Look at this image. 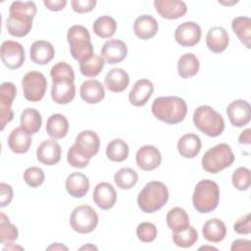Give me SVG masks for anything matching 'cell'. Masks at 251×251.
<instances>
[{
  "mask_svg": "<svg viewBox=\"0 0 251 251\" xmlns=\"http://www.w3.org/2000/svg\"><path fill=\"white\" fill-rule=\"evenodd\" d=\"M52 78L51 98L60 105L69 104L75 95V73L71 65L66 62H58L50 71Z\"/></svg>",
  "mask_w": 251,
  "mask_h": 251,
  "instance_id": "6da1fadb",
  "label": "cell"
},
{
  "mask_svg": "<svg viewBox=\"0 0 251 251\" xmlns=\"http://www.w3.org/2000/svg\"><path fill=\"white\" fill-rule=\"evenodd\" d=\"M151 110L157 120L169 125H176L184 120L187 114V105L178 96H162L153 101Z\"/></svg>",
  "mask_w": 251,
  "mask_h": 251,
  "instance_id": "7a4b0ae2",
  "label": "cell"
},
{
  "mask_svg": "<svg viewBox=\"0 0 251 251\" xmlns=\"http://www.w3.org/2000/svg\"><path fill=\"white\" fill-rule=\"evenodd\" d=\"M169 200V190L161 181L148 182L137 196L139 209L147 214H152L162 209Z\"/></svg>",
  "mask_w": 251,
  "mask_h": 251,
  "instance_id": "3957f363",
  "label": "cell"
},
{
  "mask_svg": "<svg viewBox=\"0 0 251 251\" xmlns=\"http://www.w3.org/2000/svg\"><path fill=\"white\" fill-rule=\"evenodd\" d=\"M220 201V187L211 179L200 180L192 194V204L199 213L206 214L214 211Z\"/></svg>",
  "mask_w": 251,
  "mask_h": 251,
  "instance_id": "277c9868",
  "label": "cell"
},
{
  "mask_svg": "<svg viewBox=\"0 0 251 251\" xmlns=\"http://www.w3.org/2000/svg\"><path fill=\"white\" fill-rule=\"evenodd\" d=\"M193 123L201 132L210 137L221 135L225 129V120L223 116L208 105H202L195 109L193 113Z\"/></svg>",
  "mask_w": 251,
  "mask_h": 251,
  "instance_id": "5b68a950",
  "label": "cell"
},
{
  "mask_svg": "<svg viewBox=\"0 0 251 251\" xmlns=\"http://www.w3.org/2000/svg\"><path fill=\"white\" fill-rule=\"evenodd\" d=\"M234 162V154L226 143H219L208 149L202 157V168L210 174H218Z\"/></svg>",
  "mask_w": 251,
  "mask_h": 251,
  "instance_id": "8992f818",
  "label": "cell"
},
{
  "mask_svg": "<svg viewBox=\"0 0 251 251\" xmlns=\"http://www.w3.org/2000/svg\"><path fill=\"white\" fill-rule=\"evenodd\" d=\"M72 57L78 62L93 54V45L88 30L80 25L71 26L67 33Z\"/></svg>",
  "mask_w": 251,
  "mask_h": 251,
  "instance_id": "52a82bcc",
  "label": "cell"
},
{
  "mask_svg": "<svg viewBox=\"0 0 251 251\" xmlns=\"http://www.w3.org/2000/svg\"><path fill=\"white\" fill-rule=\"evenodd\" d=\"M98 215L89 205H79L75 207L70 216L71 227L78 233H89L98 225Z\"/></svg>",
  "mask_w": 251,
  "mask_h": 251,
  "instance_id": "ba28073f",
  "label": "cell"
},
{
  "mask_svg": "<svg viewBox=\"0 0 251 251\" xmlns=\"http://www.w3.org/2000/svg\"><path fill=\"white\" fill-rule=\"evenodd\" d=\"M22 87L24 96L27 101L38 102L42 100L45 95L47 80L42 73L31 71L24 75Z\"/></svg>",
  "mask_w": 251,
  "mask_h": 251,
  "instance_id": "9c48e42d",
  "label": "cell"
},
{
  "mask_svg": "<svg viewBox=\"0 0 251 251\" xmlns=\"http://www.w3.org/2000/svg\"><path fill=\"white\" fill-rule=\"evenodd\" d=\"M0 54L2 63L10 70L21 68L25 60V53L23 45L13 40H6L2 43Z\"/></svg>",
  "mask_w": 251,
  "mask_h": 251,
  "instance_id": "30bf717a",
  "label": "cell"
},
{
  "mask_svg": "<svg viewBox=\"0 0 251 251\" xmlns=\"http://www.w3.org/2000/svg\"><path fill=\"white\" fill-rule=\"evenodd\" d=\"M201 27L194 22H184L180 24L175 31L176 41L183 47L196 45L201 38Z\"/></svg>",
  "mask_w": 251,
  "mask_h": 251,
  "instance_id": "8fae6325",
  "label": "cell"
},
{
  "mask_svg": "<svg viewBox=\"0 0 251 251\" xmlns=\"http://www.w3.org/2000/svg\"><path fill=\"white\" fill-rule=\"evenodd\" d=\"M226 115L230 124L236 127H242L250 122L251 107L250 104L242 99H237L228 104Z\"/></svg>",
  "mask_w": 251,
  "mask_h": 251,
  "instance_id": "7c38bea8",
  "label": "cell"
},
{
  "mask_svg": "<svg viewBox=\"0 0 251 251\" xmlns=\"http://www.w3.org/2000/svg\"><path fill=\"white\" fill-rule=\"evenodd\" d=\"M74 145L80 154L91 159L99 151L100 138L93 130H82L77 134Z\"/></svg>",
  "mask_w": 251,
  "mask_h": 251,
  "instance_id": "4fadbf2b",
  "label": "cell"
},
{
  "mask_svg": "<svg viewBox=\"0 0 251 251\" xmlns=\"http://www.w3.org/2000/svg\"><path fill=\"white\" fill-rule=\"evenodd\" d=\"M100 54L105 62L115 65L125 60L127 55V46L123 40L109 39L103 44Z\"/></svg>",
  "mask_w": 251,
  "mask_h": 251,
  "instance_id": "5bb4252c",
  "label": "cell"
},
{
  "mask_svg": "<svg viewBox=\"0 0 251 251\" xmlns=\"http://www.w3.org/2000/svg\"><path fill=\"white\" fill-rule=\"evenodd\" d=\"M135 160L139 169L149 172L157 169L160 166L162 156L160 151L155 146L144 145L137 150Z\"/></svg>",
  "mask_w": 251,
  "mask_h": 251,
  "instance_id": "9a60e30c",
  "label": "cell"
},
{
  "mask_svg": "<svg viewBox=\"0 0 251 251\" xmlns=\"http://www.w3.org/2000/svg\"><path fill=\"white\" fill-rule=\"evenodd\" d=\"M62 149L56 139L42 141L36 150L37 160L46 166H53L60 162Z\"/></svg>",
  "mask_w": 251,
  "mask_h": 251,
  "instance_id": "2e32d148",
  "label": "cell"
},
{
  "mask_svg": "<svg viewBox=\"0 0 251 251\" xmlns=\"http://www.w3.org/2000/svg\"><path fill=\"white\" fill-rule=\"evenodd\" d=\"M154 7L159 15L167 20L181 18L187 12L186 4L180 0H155Z\"/></svg>",
  "mask_w": 251,
  "mask_h": 251,
  "instance_id": "e0dca14e",
  "label": "cell"
},
{
  "mask_svg": "<svg viewBox=\"0 0 251 251\" xmlns=\"http://www.w3.org/2000/svg\"><path fill=\"white\" fill-rule=\"evenodd\" d=\"M94 203L102 210L111 209L117 201V192L109 182H99L93 190Z\"/></svg>",
  "mask_w": 251,
  "mask_h": 251,
  "instance_id": "ac0fdd59",
  "label": "cell"
},
{
  "mask_svg": "<svg viewBox=\"0 0 251 251\" xmlns=\"http://www.w3.org/2000/svg\"><path fill=\"white\" fill-rule=\"evenodd\" d=\"M154 91V85L149 79H139L137 80L130 92L128 93V100L131 105L135 107L144 106Z\"/></svg>",
  "mask_w": 251,
  "mask_h": 251,
  "instance_id": "d6986e66",
  "label": "cell"
},
{
  "mask_svg": "<svg viewBox=\"0 0 251 251\" xmlns=\"http://www.w3.org/2000/svg\"><path fill=\"white\" fill-rule=\"evenodd\" d=\"M159 25L157 20L150 15H142L135 19L133 24L134 34L142 39L147 40L154 37L158 32Z\"/></svg>",
  "mask_w": 251,
  "mask_h": 251,
  "instance_id": "ffe728a7",
  "label": "cell"
},
{
  "mask_svg": "<svg viewBox=\"0 0 251 251\" xmlns=\"http://www.w3.org/2000/svg\"><path fill=\"white\" fill-rule=\"evenodd\" d=\"M229 43L227 31L222 26L211 27L206 35V44L210 51L219 54L224 52Z\"/></svg>",
  "mask_w": 251,
  "mask_h": 251,
  "instance_id": "44dd1931",
  "label": "cell"
},
{
  "mask_svg": "<svg viewBox=\"0 0 251 251\" xmlns=\"http://www.w3.org/2000/svg\"><path fill=\"white\" fill-rule=\"evenodd\" d=\"M81 99L88 104H97L105 97V89L97 79H87L82 82L79 88Z\"/></svg>",
  "mask_w": 251,
  "mask_h": 251,
  "instance_id": "7402d4cb",
  "label": "cell"
},
{
  "mask_svg": "<svg viewBox=\"0 0 251 251\" xmlns=\"http://www.w3.org/2000/svg\"><path fill=\"white\" fill-rule=\"evenodd\" d=\"M30 59L37 65L48 64L55 55V49L53 45L46 40L34 41L29 49Z\"/></svg>",
  "mask_w": 251,
  "mask_h": 251,
  "instance_id": "603a6c76",
  "label": "cell"
},
{
  "mask_svg": "<svg viewBox=\"0 0 251 251\" xmlns=\"http://www.w3.org/2000/svg\"><path fill=\"white\" fill-rule=\"evenodd\" d=\"M65 185L67 192L75 198L83 197L89 190V180L87 176L78 172L72 173L67 177Z\"/></svg>",
  "mask_w": 251,
  "mask_h": 251,
  "instance_id": "cb8c5ba5",
  "label": "cell"
},
{
  "mask_svg": "<svg viewBox=\"0 0 251 251\" xmlns=\"http://www.w3.org/2000/svg\"><path fill=\"white\" fill-rule=\"evenodd\" d=\"M105 86L108 90L119 93L126 90L129 83V76L126 71L121 68L110 70L105 75Z\"/></svg>",
  "mask_w": 251,
  "mask_h": 251,
  "instance_id": "d4e9b609",
  "label": "cell"
},
{
  "mask_svg": "<svg viewBox=\"0 0 251 251\" xmlns=\"http://www.w3.org/2000/svg\"><path fill=\"white\" fill-rule=\"evenodd\" d=\"M202 147L200 137L195 133H186L182 135L177 141V151L180 156L192 159L195 158Z\"/></svg>",
  "mask_w": 251,
  "mask_h": 251,
  "instance_id": "484cf974",
  "label": "cell"
},
{
  "mask_svg": "<svg viewBox=\"0 0 251 251\" xmlns=\"http://www.w3.org/2000/svg\"><path fill=\"white\" fill-rule=\"evenodd\" d=\"M31 136L22 127L13 129L8 137V146L16 154H24L28 151L31 145Z\"/></svg>",
  "mask_w": 251,
  "mask_h": 251,
  "instance_id": "4316f807",
  "label": "cell"
},
{
  "mask_svg": "<svg viewBox=\"0 0 251 251\" xmlns=\"http://www.w3.org/2000/svg\"><path fill=\"white\" fill-rule=\"evenodd\" d=\"M36 12L37 8L34 2L15 1L10 5L9 17L25 22H32L36 15Z\"/></svg>",
  "mask_w": 251,
  "mask_h": 251,
  "instance_id": "83f0119b",
  "label": "cell"
},
{
  "mask_svg": "<svg viewBox=\"0 0 251 251\" xmlns=\"http://www.w3.org/2000/svg\"><path fill=\"white\" fill-rule=\"evenodd\" d=\"M202 234L204 238L210 242H221L225 239L226 234V225L222 220L217 218L208 220L202 227Z\"/></svg>",
  "mask_w": 251,
  "mask_h": 251,
  "instance_id": "f1b7e54d",
  "label": "cell"
},
{
  "mask_svg": "<svg viewBox=\"0 0 251 251\" xmlns=\"http://www.w3.org/2000/svg\"><path fill=\"white\" fill-rule=\"evenodd\" d=\"M69 122L67 118L61 114L51 115L46 123V131L52 139H61L65 137L69 131Z\"/></svg>",
  "mask_w": 251,
  "mask_h": 251,
  "instance_id": "f546056e",
  "label": "cell"
},
{
  "mask_svg": "<svg viewBox=\"0 0 251 251\" xmlns=\"http://www.w3.org/2000/svg\"><path fill=\"white\" fill-rule=\"evenodd\" d=\"M20 123L21 127L25 131H26L29 134H34L41 127L42 118L40 113L36 109L26 108L21 114Z\"/></svg>",
  "mask_w": 251,
  "mask_h": 251,
  "instance_id": "4dcf8cb0",
  "label": "cell"
},
{
  "mask_svg": "<svg viewBox=\"0 0 251 251\" xmlns=\"http://www.w3.org/2000/svg\"><path fill=\"white\" fill-rule=\"evenodd\" d=\"M166 222L169 228L174 232L183 230L190 226L187 213L180 207H175L171 209L167 213Z\"/></svg>",
  "mask_w": 251,
  "mask_h": 251,
  "instance_id": "1f68e13d",
  "label": "cell"
},
{
  "mask_svg": "<svg viewBox=\"0 0 251 251\" xmlns=\"http://www.w3.org/2000/svg\"><path fill=\"white\" fill-rule=\"evenodd\" d=\"M200 63L196 55L193 53H185L178 59L177 73L182 78L194 76L199 71Z\"/></svg>",
  "mask_w": 251,
  "mask_h": 251,
  "instance_id": "d6a6232c",
  "label": "cell"
},
{
  "mask_svg": "<svg viewBox=\"0 0 251 251\" xmlns=\"http://www.w3.org/2000/svg\"><path fill=\"white\" fill-rule=\"evenodd\" d=\"M231 27L238 39L250 48L251 41V20L248 17H236L231 22Z\"/></svg>",
  "mask_w": 251,
  "mask_h": 251,
  "instance_id": "836d02e7",
  "label": "cell"
},
{
  "mask_svg": "<svg viewBox=\"0 0 251 251\" xmlns=\"http://www.w3.org/2000/svg\"><path fill=\"white\" fill-rule=\"evenodd\" d=\"M104 64V59L101 56L95 55L93 53L87 58L79 61V71L84 76L94 77L102 72Z\"/></svg>",
  "mask_w": 251,
  "mask_h": 251,
  "instance_id": "e575fe53",
  "label": "cell"
},
{
  "mask_svg": "<svg viewBox=\"0 0 251 251\" xmlns=\"http://www.w3.org/2000/svg\"><path fill=\"white\" fill-rule=\"evenodd\" d=\"M93 32L101 38L112 37L117 30V23L110 16H101L92 25Z\"/></svg>",
  "mask_w": 251,
  "mask_h": 251,
  "instance_id": "d590c367",
  "label": "cell"
},
{
  "mask_svg": "<svg viewBox=\"0 0 251 251\" xmlns=\"http://www.w3.org/2000/svg\"><path fill=\"white\" fill-rule=\"evenodd\" d=\"M129 148L128 145L120 138H115L111 140L106 148V155L109 160L113 162H123L128 157Z\"/></svg>",
  "mask_w": 251,
  "mask_h": 251,
  "instance_id": "8d00e7d4",
  "label": "cell"
},
{
  "mask_svg": "<svg viewBox=\"0 0 251 251\" xmlns=\"http://www.w3.org/2000/svg\"><path fill=\"white\" fill-rule=\"evenodd\" d=\"M19 235L18 228L13 225L9 218L4 214H0V242L4 245H11L17 240Z\"/></svg>",
  "mask_w": 251,
  "mask_h": 251,
  "instance_id": "74e56055",
  "label": "cell"
},
{
  "mask_svg": "<svg viewBox=\"0 0 251 251\" xmlns=\"http://www.w3.org/2000/svg\"><path fill=\"white\" fill-rule=\"evenodd\" d=\"M138 180L137 173L131 168H122L114 176L116 185L124 190L132 188Z\"/></svg>",
  "mask_w": 251,
  "mask_h": 251,
  "instance_id": "f35d334b",
  "label": "cell"
},
{
  "mask_svg": "<svg viewBox=\"0 0 251 251\" xmlns=\"http://www.w3.org/2000/svg\"><path fill=\"white\" fill-rule=\"evenodd\" d=\"M198 240V232L197 230L189 226L183 230L173 232V241L174 243L181 248H188L194 245Z\"/></svg>",
  "mask_w": 251,
  "mask_h": 251,
  "instance_id": "ab89813d",
  "label": "cell"
},
{
  "mask_svg": "<svg viewBox=\"0 0 251 251\" xmlns=\"http://www.w3.org/2000/svg\"><path fill=\"white\" fill-rule=\"evenodd\" d=\"M32 27V22H25L9 17L6 20V28L12 36L24 37L27 35Z\"/></svg>",
  "mask_w": 251,
  "mask_h": 251,
  "instance_id": "60d3db41",
  "label": "cell"
},
{
  "mask_svg": "<svg viewBox=\"0 0 251 251\" xmlns=\"http://www.w3.org/2000/svg\"><path fill=\"white\" fill-rule=\"evenodd\" d=\"M231 181L236 189L240 191L247 190L250 186V170L245 167L237 168L232 174Z\"/></svg>",
  "mask_w": 251,
  "mask_h": 251,
  "instance_id": "b9f144b4",
  "label": "cell"
},
{
  "mask_svg": "<svg viewBox=\"0 0 251 251\" xmlns=\"http://www.w3.org/2000/svg\"><path fill=\"white\" fill-rule=\"evenodd\" d=\"M157 233L158 230L156 226L149 222H143L136 227V235L141 242L149 243L154 241L157 237Z\"/></svg>",
  "mask_w": 251,
  "mask_h": 251,
  "instance_id": "7bdbcfd3",
  "label": "cell"
},
{
  "mask_svg": "<svg viewBox=\"0 0 251 251\" xmlns=\"http://www.w3.org/2000/svg\"><path fill=\"white\" fill-rule=\"evenodd\" d=\"M45 179L44 172L38 167H29L24 173V180L30 187L40 186Z\"/></svg>",
  "mask_w": 251,
  "mask_h": 251,
  "instance_id": "ee69618b",
  "label": "cell"
},
{
  "mask_svg": "<svg viewBox=\"0 0 251 251\" xmlns=\"http://www.w3.org/2000/svg\"><path fill=\"white\" fill-rule=\"evenodd\" d=\"M17 95V88L13 82H3L0 87V105L12 106Z\"/></svg>",
  "mask_w": 251,
  "mask_h": 251,
  "instance_id": "f6af8a7d",
  "label": "cell"
},
{
  "mask_svg": "<svg viewBox=\"0 0 251 251\" xmlns=\"http://www.w3.org/2000/svg\"><path fill=\"white\" fill-rule=\"evenodd\" d=\"M67 160H68V163L70 164V166L76 168V169L85 168L89 164V161H90V159H88V158L84 157L82 154H80L76 150L75 145L70 147L68 154H67Z\"/></svg>",
  "mask_w": 251,
  "mask_h": 251,
  "instance_id": "bcb514c9",
  "label": "cell"
},
{
  "mask_svg": "<svg viewBox=\"0 0 251 251\" xmlns=\"http://www.w3.org/2000/svg\"><path fill=\"white\" fill-rule=\"evenodd\" d=\"M96 0H72L71 5L75 12L85 14L91 12L96 6Z\"/></svg>",
  "mask_w": 251,
  "mask_h": 251,
  "instance_id": "7dc6e473",
  "label": "cell"
},
{
  "mask_svg": "<svg viewBox=\"0 0 251 251\" xmlns=\"http://www.w3.org/2000/svg\"><path fill=\"white\" fill-rule=\"evenodd\" d=\"M233 229L239 234H249L251 232V215L250 213L239 218L233 225Z\"/></svg>",
  "mask_w": 251,
  "mask_h": 251,
  "instance_id": "c3c4849f",
  "label": "cell"
},
{
  "mask_svg": "<svg viewBox=\"0 0 251 251\" xmlns=\"http://www.w3.org/2000/svg\"><path fill=\"white\" fill-rule=\"evenodd\" d=\"M1 199H0V206L6 207L8 206L12 199H13V188L10 184H7L5 182H1Z\"/></svg>",
  "mask_w": 251,
  "mask_h": 251,
  "instance_id": "681fc988",
  "label": "cell"
},
{
  "mask_svg": "<svg viewBox=\"0 0 251 251\" xmlns=\"http://www.w3.org/2000/svg\"><path fill=\"white\" fill-rule=\"evenodd\" d=\"M14 118V112L12 106L0 105V129L3 130L7 124H9Z\"/></svg>",
  "mask_w": 251,
  "mask_h": 251,
  "instance_id": "f907efd6",
  "label": "cell"
},
{
  "mask_svg": "<svg viewBox=\"0 0 251 251\" xmlns=\"http://www.w3.org/2000/svg\"><path fill=\"white\" fill-rule=\"evenodd\" d=\"M43 4L50 11L57 12V11L63 10L66 7L67 1L66 0H44Z\"/></svg>",
  "mask_w": 251,
  "mask_h": 251,
  "instance_id": "816d5d0a",
  "label": "cell"
},
{
  "mask_svg": "<svg viewBox=\"0 0 251 251\" xmlns=\"http://www.w3.org/2000/svg\"><path fill=\"white\" fill-rule=\"evenodd\" d=\"M250 240L247 239H236L232 242L230 250L231 251H249L250 250Z\"/></svg>",
  "mask_w": 251,
  "mask_h": 251,
  "instance_id": "f5cc1de1",
  "label": "cell"
},
{
  "mask_svg": "<svg viewBox=\"0 0 251 251\" xmlns=\"http://www.w3.org/2000/svg\"><path fill=\"white\" fill-rule=\"evenodd\" d=\"M250 140H251V136H250V128H246L245 130H243L239 137H238V142L239 144H250Z\"/></svg>",
  "mask_w": 251,
  "mask_h": 251,
  "instance_id": "db71d44e",
  "label": "cell"
},
{
  "mask_svg": "<svg viewBox=\"0 0 251 251\" xmlns=\"http://www.w3.org/2000/svg\"><path fill=\"white\" fill-rule=\"evenodd\" d=\"M48 250H68V247L61 244V243H55L50 245L49 247H47Z\"/></svg>",
  "mask_w": 251,
  "mask_h": 251,
  "instance_id": "11a10c76",
  "label": "cell"
},
{
  "mask_svg": "<svg viewBox=\"0 0 251 251\" xmlns=\"http://www.w3.org/2000/svg\"><path fill=\"white\" fill-rule=\"evenodd\" d=\"M79 249H80V250H84V249H86V250H88V249H95V250H97V247H95V246L92 245V244H88V245H84V246L80 247Z\"/></svg>",
  "mask_w": 251,
  "mask_h": 251,
  "instance_id": "9f6ffc18",
  "label": "cell"
},
{
  "mask_svg": "<svg viewBox=\"0 0 251 251\" xmlns=\"http://www.w3.org/2000/svg\"><path fill=\"white\" fill-rule=\"evenodd\" d=\"M202 249H211V250H217L216 248L212 247V246H202L199 248V250H202Z\"/></svg>",
  "mask_w": 251,
  "mask_h": 251,
  "instance_id": "6f0895ef",
  "label": "cell"
}]
</instances>
